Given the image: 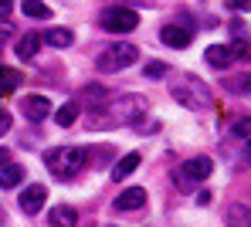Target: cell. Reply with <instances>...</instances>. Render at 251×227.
I'll return each instance as SVG.
<instances>
[{
    "label": "cell",
    "instance_id": "1",
    "mask_svg": "<svg viewBox=\"0 0 251 227\" xmlns=\"http://www.w3.org/2000/svg\"><path fill=\"white\" fill-rule=\"evenodd\" d=\"M150 112V102L143 95H119L109 98L105 105H92V122L95 126H136Z\"/></svg>",
    "mask_w": 251,
    "mask_h": 227
},
{
    "label": "cell",
    "instance_id": "2",
    "mask_svg": "<svg viewBox=\"0 0 251 227\" xmlns=\"http://www.w3.org/2000/svg\"><path fill=\"white\" fill-rule=\"evenodd\" d=\"M44 166L51 170V177L58 180H75L88 166V149L82 146H58V149H48L44 153Z\"/></svg>",
    "mask_w": 251,
    "mask_h": 227
},
{
    "label": "cell",
    "instance_id": "3",
    "mask_svg": "<svg viewBox=\"0 0 251 227\" xmlns=\"http://www.w3.org/2000/svg\"><path fill=\"white\" fill-rule=\"evenodd\" d=\"M170 95H173V102L176 105H183V109H190V112H204L210 109V89L201 82V78H190V75H176V78H170Z\"/></svg>",
    "mask_w": 251,
    "mask_h": 227
},
{
    "label": "cell",
    "instance_id": "4",
    "mask_svg": "<svg viewBox=\"0 0 251 227\" xmlns=\"http://www.w3.org/2000/svg\"><path fill=\"white\" fill-rule=\"evenodd\" d=\"M139 61V47L129 45V41H119V45H109L102 54H99V71H105V75H112V71H123L129 65H136Z\"/></svg>",
    "mask_w": 251,
    "mask_h": 227
},
{
    "label": "cell",
    "instance_id": "5",
    "mask_svg": "<svg viewBox=\"0 0 251 227\" xmlns=\"http://www.w3.org/2000/svg\"><path fill=\"white\" fill-rule=\"evenodd\" d=\"M136 24H139V14L129 7H105L99 14V27L109 34H129V31H136Z\"/></svg>",
    "mask_w": 251,
    "mask_h": 227
},
{
    "label": "cell",
    "instance_id": "6",
    "mask_svg": "<svg viewBox=\"0 0 251 227\" xmlns=\"http://www.w3.org/2000/svg\"><path fill=\"white\" fill-rule=\"evenodd\" d=\"M210 173H214V159L210 156H194V159H187L183 163V180L187 183H197V180H207Z\"/></svg>",
    "mask_w": 251,
    "mask_h": 227
},
{
    "label": "cell",
    "instance_id": "7",
    "mask_svg": "<svg viewBox=\"0 0 251 227\" xmlns=\"http://www.w3.org/2000/svg\"><path fill=\"white\" fill-rule=\"evenodd\" d=\"M44 200H48V186L34 183V186H24V190H21V200H17V204H21L24 214H38L44 207Z\"/></svg>",
    "mask_w": 251,
    "mask_h": 227
},
{
    "label": "cell",
    "instance_id": "8",
    "mask_svg": "<svg viewBox=\"0 0 251 227\" xmlns=\"http://www.w3.org/2000/svg\"><path fill=\"white\" fill-rule=\"evenodd\" d=\"M21 112H24V119H31V122H41L51 115V102L44 98V95H27L24 102H21Z\"/></svg>",
    "mask_w": 251,
    "mask_h": 227
},
{
    "label": "cell",
    "instance_id": "9",
    "mask_svg": "<svg viewBox=\"0 0 251 227\" xmlns=\"http://www.w3.org/2000/svg\"><path fill=\"white\" fill-rule=\"evenodd\" d=\"M160 38H163V45H170V47H190L194 31L183 27V24H167V27L160 31Z\"/></svg>",
    "mask_w": 251,
    "mask_h": 227
},
{
    "label": "cell",
    "instance_id": "10",
    "mask_svg": "<svg viewBox=\"0 0 251 227\" xmlns=\"http://www.w3.org/2000/svg\"><path fill=\"white\" fill-rule=\"evenodd\" d=\"M204 61H207L210 68L221 71V68H227V65L234 61V47L231 45H210L207 51H204Z\"/></svg>",
    "mask_w": 251,
    "mask_h": 227
},
{
    "label": "cell",
    "instance_id": "11",
    "mask_svg": "<svg viewBox=\"0 0 251 227\" xmlns=\"http://www.w3.org/2000/svg\"><path fill=\"white\" fill-rule=\"evenodd\" d=\"M143 204H146V190L143 186H126L116 197V210H139Z\"/></svg>",
    "mask_w": 251,
    "mask_h": 227
},
{
    "label": "cell",
    "instance_id": "12",
    "mask_svg": "<svg viewBox=\"0 0 251 227\" xmlns=\"http://www.w3.org/2000/svg\"><path fill=\"white\" fill-rule=\"evenodd\" d=\"M48 221L54 227H75L78 224V214H75V207H68V204H58L51 214H48Z\"/></svg>",
    "mask_w": 251,
    "mask_h": 227
},
{
    "label": "cell",
    "instance_id": "13",
    "mask_svg": "<svg viewBox=\"0 0 251 227\" xmlns=\"http://www.w3.org/2000/svg\"><path fill=\"white\" fill-rule=\"evenodd\" d=\"M38 47H41V38L31 31V34H24V38L17 41V47H14V51H17V58H21V61H34Z\"/></svg>",
    "mask_w": 251,
    "mask_h": 227
},
{
    "label": "cell",
    "instance_id": "14",
    "mask_svg": "<svg viewBox=\"0 0 251 227\" xmlns=\"http://www.w3.org/2000/svg\"><path fill=\"white\" fill-rule=\"evenodd\" d=\"M24 180V166L21 163H0V186L7 190V186H17V183Z\"/></svg>",
    "mask_w": 251,
    "mask_h": 227
},
{
    "label": "cell",
    "instance_id": "15",
    "mask_svg": "<svg viewBox=\"0 0 251 227\" xmlns=\"http://www.w3.org/2000/svg\"><path fill=\"white\" fill-rule=\"evenodd\" d=\"M139 159H143L139 153H126L123 159H119V163L112 166V180H116V183H119V180H126V177H129V173H132V170L139 166Z\"/></svg>",
    "mask_w": 251,
    "mask_h": 227
},
{
    "label": "cell",
    "instance_id": "16",
    "mask_svg": "<svg viewBox=\"0 0 251 227\" xmlns=\"http://www.w3.org/2000/svg\"><path fill=\"white\" fill-rule=\"evenodd\" d=\"M21 82H24V75H21L17 68H0V95L17 91V89H21Z\"/></svg>",
    "mask_w": 251,
    "mask_h": 227
},
{
    "label": "cell",
    "instance_id": "17",
    "mask_svg": "<svg viewBox=\"0 0 251 227\" xmlns=\"http://www.w3.org/2000/svg\"><path fill=\"white\" fill-rule=\"evenodd\" d=\"M44 41H48L51 47H68L72 41H75V34H72L68 27H51V31L44 34Z\"/></svg>",
    "mask_w": 251,
    "mask_h": 227
},
{
    "label": "cell",
    "instance_id": "18",
    "mask_svg": "<svg viewBox=\"0 0 251 227\" xmlns=\"http://www.w3.org/2000/svg\"><path fill=\"white\" fill-rule=\"evenodd\" d=\"M227 227H251V214H248L245 204H234L227 210Z\"/></svg>",
    "mask_w": 251,
    "mask_h": 227
},
{
    "label": "cell",
    "instance_id": "19",
    "mask_svg": "<svg viewBox=\"0 0 251 227\" xmlns=\"http://www.w3.org/2000/svg\"><path fill=\"white\" fill-rule=\"evenodd\" d=\"M21 10H24L27 17H38V21H48V17H51V7H48L44 0H24Z\"/></svg>",
    "mask_w": 251,
    "mask_h": 227
},
{
    "label": "cell",
    "instance_id": "20",
    "mask_svg": "<svg viewBox=\"0 0 251 227\" xmlns=\"http://www.w3.org/2000/svg\"><path fill=\"white\" fill-rule=\"evenodd\" d=\"M78 119V102H65L61 109H54V122L58 126H72Z\"/></svg>",
    "mask_w": 251,
    "mask_h": 227
},
{
    "label": "cell",
    "instance_id": "21",
    "mask_svg": "<svg viewBox=\"0 0 251 227\" xmlns=\"http://www.w3.org/2000/svg\"><path fill=\"white\" fill-rule=\"evenodd\" d=\"M227 89L234 91V95H245L251 89V78L248 75H234V78H227Z\"/></svg>",
    "mask_w": 251,
    "mask_h": 227
},
{
    "label": "cell",
    "instance_id": "22",
    "mask_svg": "<svg viewBox=\"0 0 251 227\" xmlns=\"http://www.w3.org/2000/svg\"><path fill=\"white\" fill-rule=\"evenodd\" d=\"M143 75H146V78H163V75H170V68L163 61H150V65L143 68Z\"/></svg>",
    "mask_w": 251,
    "mask_h": 227
},
{
    "label": "cell",
    "instance_id": "23",
    "mask_svg": "<svg viewBox=\"0 0 251 227\" xmlns=\"http://www.w3.org/2000/svg\"><path fill=\"white\" fill-rule=\"evenodd\" d=\"M10 126H14L10 112H7V109H0V136H7V133H10Z\"/></svg>",
    "mask_w": 251,
    "mask_h": 227
},
{
    "label": "cell",
    "instance_id": "24",
    "mask_svg": "<svg viewBox=\"0 0 251 227\" xmlns=\"http://www.w3.org/2000/svg\"><path fill=\"white\" fill-rule=\"evenodd\" d=\"M10 10H14V0H0V21H7Z\"/></svg>",
    "mask_w": 251,
    "mask_h": 227
},
{
    "label": "cell",
    "instance_id": "25",
    "mask_svg": "<svg viewBox=\"0 0 251 227\" xmlns=\"http://www.w3.org/2000/svg\"><path fill=\"white\" fill-rule=\"evenodd\" d=\"M248 129H251V122H248V119H241V122L234 126V136H241V139H245V136H248Z\"/></svg>",
    "mask_w": 251,
    "mask_h": 227
},
{
    "label": "cell",
    "instance_id": "26",
    "mask_svg": "<svg viewBox=\"0 0 251 227\" xmlns=\"http://www.w3.org/2000/svg\"><path fill=\"white\" fill-rule=\"evenodd\" d=\"M248 3H251V0H234V7H238V10H245Z\"/></svg>",
    "mask_w": 251,
    "mask_h": 227
},
{
    "label": "cell",
    "instance_id": "27",
    "mask_svg": "<svg viewBox=\"0 0 251 227\" xmlns=\"http://www.w3.org/2000/svg\"><path fill=\"white\" fill-rule=\"evenodd\" d=\"M7 159H10V156H7V149H0V163H7Z\"/></svg>",
    "mask_w": 251,
    "mask_h": 227
}]
</instances>
